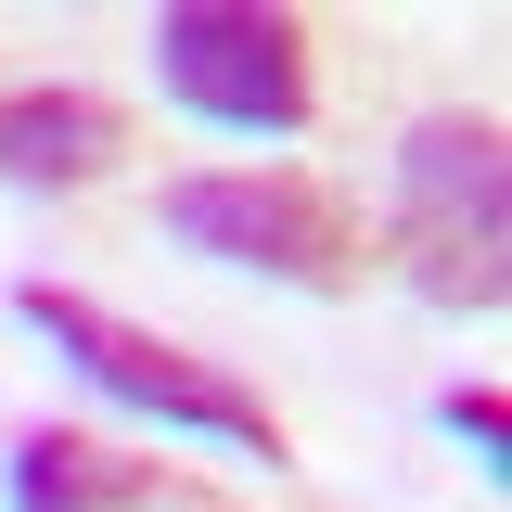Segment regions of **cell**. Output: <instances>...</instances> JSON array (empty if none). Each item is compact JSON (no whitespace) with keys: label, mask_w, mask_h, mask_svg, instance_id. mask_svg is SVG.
Returning a JSON list of instances; mask_svg holds the SVG:
<instances>
[{"label":"cell","mask_w":512,"mask_h":512,"mask_svg":"<svg viewBox=\"0 0 512 512\" xmlns=\"http://www.w3.org/2000/svg\"><path fill=\"white\" fill-rule=\"evenodd\" d=\"M116 154H128V116L103 90H13L0 103V180H26V192H77Z\"/></svg>","instance_id":"5"},{"label":"cell","mask_w":512,"mask_h":512,"mask_svg":"<svg viewBox=\"0 0 512 512\" xmlns=\"http://www.w3.org/2000/svg\"><path fill=\"white\" fill-rule=\"evenodd\" d=\"M167 231L192 256H231L256 282H295V295H346L359 282V218L295 167H205L167 180Z\"/></svg>","instance_id":"3"},{"label":"cell","mask_w":512,"mask_h":512,"mask_svg":"<svg viewBox=\"0 0 512 512\" xmlns=\"http://www.w3.org/2000/svg\"><path fill=\"white\" fill-rule=\"evenodd\" d=\"M154 64L205 128H308V26L282 0H167Z\"/></svg>","instance_id":"4"},{"label":"cell","mask_w":512,"mask_h":512,"mask_svg":"<svg viewBox=\"0 0 512 512\" xmlns=\"http://www.w3.org/2000/svg\"><path fill=\"white\" fill-rule=\"evenodd\" d=\"M154 487H167V461H128V448L64 436V423L13 448V512H141Z\"/></svg>","instance_id":"6"},{"label":"cell","mask_w":512,"mask_h":512,"mask_svg":"<svg viewBox=\"0 0 512 512\" xmlns=\"http://www.w3.org/2000/svg\"><path fill=\"white\" fill-rule=\"evenodd\" d=\"M397 256L436 308L512 295V141L500 116H423L397 141Z\"/></svg>","instance_id":"1"},{"label":"cell","mask_w":512,"mask_h":512,"mask_svg":"<svg viewBox=\"0 0 512 512\" xmlns=\"http://www.w3.org/2000/svg\"><path fill=\"white\" fill-rule=\"evenodd\" d=\"M13 320H26V333L52 346L64 372H90L103 397L154 410V423H180V436H218V448H244V461H282V410H269L256 384L205 372L192 346H167V333L116 320L103 295H77V282H26V295H13Z\"/></svg>","instance_id":"2"},{"label":"cell","mask_w":512,"mask_h":512,"mask_svg":"<svg viewBox=\"0 0 512 512\" xmlns=\"http://www.w3.org/2000/svg\"><path fill=\"white\" fill-rule=\"evenodd\" d=\"M448 436H461L474 461H487V474H500V448H512V410L487 397V384H474V397H448Z\"/></svg>","instance_id":"7"}]
</instances>
